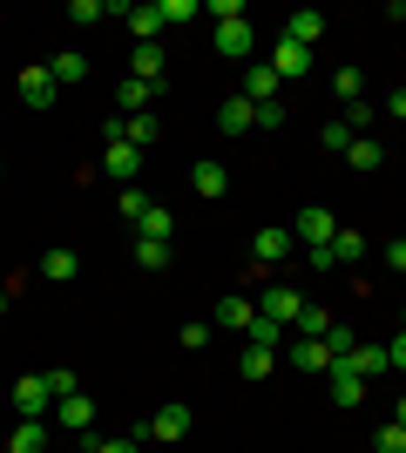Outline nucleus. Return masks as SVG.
I'll return each mask as SVG.
<instances>
[{
  "mask_svg": "<svg viewBox=\"0 0 406 453\" xmlns=\"http://www.w3.org/2000/svg\"><path fill=\"white\" fill-rule=\"evenodd\" d=\"M305 291H298V284H264V291H257V319H271V325H298V311H305Z\"/></svg>",
  "mask_w": 406,
  "mask_h": 453,
  "instance_id": "1",
  "label": "nucleus"
},
{
  "mask_svg": "<svg viewBox=\"0 0 406 453\" xmlns=\"http://www.w3.org/2000/svg\"><path fill=\"white\" fill-rule=\"evenodd\" d=\"M291 237H298L305 250H318V244H332V237H339V217H332L326 203H305V210H298V224H291Z\"/></svg>",
  "mask_w": 406,
  "mask_h": 453,
  "instance_id": "2",
  "label": "nucleus"
},
{
  "mask_svg": "<svg viewBox=\"0 0 406 453\" xmlns=\"http://www.w3.org/2000/svg\"><path fill=\"white\" fill-rule=\"evenodd\" d=\"M183 434H190V406H176V399L156 406V413L135 426V440H183Z\"/></svg>",
  "mask_w": 406,
  "mask_h": 453,
  "instance_id": "3",
  "label": "nucleus"
},
{
  "mask_svg": "<svg viewBox=\"0 0 406 453\" xmlns=\"http://www.w3.org/2000/svg\"><path fill=\"white\" fill-rule=\"evenodd\" d=\"M14 88H20V102H27V109H55V75H48V61H34V68H20V81H14Z\"/></svg>",
  "mask_w": 406,
  "mask_h": 453,
  "instance_id": "4",
  "label": "nucleus"
},
{
  "mask_svg": "<svg viewBox=\"0 0 406 453\" xmlns=\"http://www.w3.org/2000/svg\"><path fill=\"white\" fill-rule=\"evenodd\" d=\"M122 20H129V35H135V48H149L170 20H163V0H142V7H122Z\"/></svg>",
  "mask_w": 406,
  "mask_h": 453,
  "instance_id": "5",
  "label": "nucleus"
},
{
  "mask_svg": "<svg viewBox=\"0 0 406 453\" xmlns=\"http://www.w3.org/2000/svg\"><path fill=\"white\" fill-rule=\"evenodd\" d=\"M251 48H257L251 20H224V27H217V55H224V61H251Z\"/></svg>",
  "mask_w": 406,
  "mask_h": 453,
  "instance_id": "6",
  "label": "nucleus"
},
{
  "mask_svg": "<svg viewBox=\"0 0 406 453\" xmlns=\"http://www.w3.org/2000/svg\"><path fill=\"white\" fill-rule=\"evenodd\" d=\"M7 399H14V413L20 419H41V406H48V399H55V393H48V372H27V379H14V393H7Z\"/></svg>",
  "mask_w": 406,
  "mask_h": 453,
  "instance_id": "7",
  "label": "nucleus"
},
{
  "mask_svg": "<svg viewBox=\"0 0 406 453\" xmlns=\"http://www.w3.org/2000/svg\"><path fill=\"white\" fill-rule=\"evenodd\" d=\"M291 250H298V237H291V230H278V224H271V230H257V271H278V265L291 257Z\"/></svg>",
  "mask_w": 406,
  "mask_h": 453,
  "instance_id": "8",
  "label": "nucleus"
},
{
  "mask_svg": "<svg viewBox=\"0 0 406 453\" xmlns=\"http://www.w3.org/2000/svg\"><path fill=\"white\" fill-rule=\"evenodd\" d=\"M339 365H346V372H359V379H379V372H393L387 345H352V352H339Z\"/></svg>",
  "mask_w": 406,
  "mask_h": 453,
  "instance_id": "9",
  "label": "nucleus"
},
{
  "mask_svg": "<svg viewBox=\"0 0 406 453\" xmlns=\"http://www.w3.org/2000/svg\"><path fill=\"white\" fill-rule=\"evenodd\" d=\"M102 170L116 176V183H135V176H142V150H129V142H116V135H109V150H102Z\"/></svg>",
  "mask_w": 406,
  "mask_h": 453,
  "instance_id": "10",
  "label": "nucleus"
},
{
  "mask_svg": "<svg viewBox=\"0 0 406 453\" xmlns=\"http://www.w3.org/2000/svg\"><path fill=\"white\" fill-rule=\"evenodd\" d=\"M109 135H116V142H129V150H142V156H149V150H156V135H163V129H156V115H122V122H116Z\"/></svg>",
  "mask_w": 406,
  "mask_h": 453,
  "instance_id": "11",
  "label": "nucleus"
},
{
  "mask_svg": "<svg viewBox=\"0 0 406 453\" xmlns=\"http://www.w3.org/2000/svg\"><path fill=\"white\" fill-rule=\"evenodd\" d=\"M285 359L298 365V372H332V345L326 339H298V345H285Z\"/></svg>",
  "mask_w": 406,
  "mask_h": 453,
  "instance_id": "12",
  "label": "nucleus"
},
{
  "mask_svg": "<svg viewBox=\"0 0 406 453\" xmlns=\"http://www.w3.org/2000/svg\"><path fill=\"white\" fill-rule=\"evenodd\" d=\"M271 68H278V81L305 75V68H311V48H298V41H285V35H278V48H271Z\"/></svg>",
  "mask_w": 406,
  "mask_h": 453,
  "instance_id": "13",
  "label": "nucleus"
},
{
  "mask_svg": "<svg viewBox=\"0 0 406 453\" xmlns=\"http://www.w3.org/2000/svg\"><path fill=\"white\" fill-rule=\"evenodd\" d=\"M217 129H224V135H251L257 129V109L244 102V95H231V102L217 109Z\"/></svg>",
  "mask_w": 406,
  "mask_h": 453,
  "instance_id": "14",
  "label": "nucleus"
},
{
  "mask_svg": "<svg viewBox=\"0 0 406 453\" xmlns=\"http://www.w3.org/2000/svg\"><path fill=\"white\" fill-rule=\"evenodd\" d=\"M244 102H278V68H271V61H251V75H244Z\"/></svg>",
  "mask_w": 406,
  "mask_h": 453,
  "instance_id": "15",
  "label": "nucleus"
},
{
  "mask_svg": "<svg viewBox=\"0 0 406 453\" xmlns=\"http://www.w3.org/2000/svg\"><path fill=\"white\" fill-rule=\"evenodd\" d=\"M332 406H359V399H366V379H359V372H346V365H339V359H332Z\"/></svg>",
  "mask_w": 406,
  "mask_h": 453,
  "instance_id": "16",
  "label": "nucleus"
},
{
  "mask_svg": "<svg viewBox=\"0 0 406 453\" xmlns=\"http://www.w3.org/2000/svg\"><path fill=\"white\" fill-rule=\"evenodd\" d=\"M48 75H55V88H75V81H88V55H75V48H61V55L48 61Z\"/></svg>",
  "mask_w": 406,
  "mask_h": 453,
  "instance_id": "17",
  "label": "nucleus"
},
{
  "mask_svg": "<svg viewBox=\"0 0 406 453\" xmlns=\"http://www.w3.org/2000/svg\"><path fill=\"white\" fill-rule=\"evenodd\" d=\"M129 75L142 81V88H163V48H156V41H149V48H135V55H129Z\"/></svg>",
  "mask_w": 406,
  "mask_h": 453,
  "instance_id": "18",
  "label": "nucleus"
},
{
  "mask_svg": "<svg viewBox=\"0 0 406 453\" xmlns=\"http://www.w3.org/2000/svg\"><path fill=\"white\" fill-rule=\"evenodd\" d=\"M61 426H68V434H88V426H96V399L68 393V399H61Z\"/></svg>",
  "mask_w": 406,
  "mask_h": 453,
  "instance_id": "19",
  "label": "nucleus"
},
{
  "mask_svg": "<svg viewBox=\"0 0 406 453\" xmlns=\"http://www.w3.org/2000/svg\"><path fill=\"white\" fill-rule=\"evenodd\" d=\"M318 35H326V14H291L285 20V41H298V48H318Z\"/></svg>",
  "mask_w": 406,
  "mask_h": 453,
  "instance_id": "20",
  "label": "nucleus"
},
{
  "mask_svg": "<svg viewBox=\"0 0 406 453\" xmlns=\"http://www.w3.org/2000/svg\"><path fill=\"white\" fill-rule=\"evenodd\" d=\"M190 189H196V196H224V189H231L224 163H196V170H190Z\"/></svg>",
  "mask_w": 406,
  "mask_h": 453,
  "instance_id": "21",
  "label": "nucleus"
},
{
  "mask_svg": "<svg viewBox=\"0 0 406 453\" xmlns=\"http://www.w3.org/2000/svg\"><path fill=\"white\" fill-rule=\"evenodd\" d=\"M346 163H352V170H359V176H372V170H379V163H387V150H379L372 135H359V142H352V150H346Z\"/></svg>",
  "mask_w": 406,
  "mask_h": 453,
  "instance_id": "22",
  "label": "nucleus"
},
{
  "mask_svg": "<svg viewBox=\"0 0 406 453\" xmlns=\"http://www.w3.org/2000/svg\"><path fill=\"white\" fill-rule=\"evenodd\" d=\"M75 271H81L75 250H48V257H41V278H48V284H68Z\"/></svg>",
  "mask_w": 406,
  "mask_h": 453,
  "instance_id": "23",
  "label": "nucleus"
},
{
  "mask_svg": "<svg viewBox=\"0 0 406 453\" xmlns=\"http://www.w3.org/2000/svg\"><path fill=\"white\" fill-rule=\"evenodd\" d=\"M7 453H48V434H41V419H20L14 440H7Z\"/></svg>",
  "mask_w": 406,
  "mask_h": 453,
  "instance_id": "24",
  "label": "nucleus"
},
{
  "mask_svg": "<svg viewBox=\"0 0 406 453\" xmlns=\"http://www.w3.org/2000/svg\"><path fill=\"white\" fill-rule=\"evenodd\" d=\"M251 319H257V311L244 298H224V304H217V325H224V332H251Z\"/></svg>",
  "mask_w": 406,
  "mask_h": 453,
  "instance_id": "25",
  "label": "nucleus"
},
{
  "mask_svg": "<svg viewBox=\"0 0 406 453\" xmlns=\"http://www.w3.org/2000/svg\"><path fill=\"white\" fill-rule=\"evenodd\" d=\"M170 230H176V217L163 203H149V210H142V224H135V237H163V244H170Z\"/></svg>",
  "mask_w": 406,
  "mask_h": 453,
  "instance_id": "26",
  "label": "nucleus"
},
{
  "mask_svg": "<svg viewBox=\"0 0 406 453\" xmlns=\"http://www.w3.org/2000/svg\"><path fill=\"white\" fill-rule=\"evenodd\" d=\"M332 257H339V265H359V257H366V237L339 224V237H332Z\"/></svg>",
  "mask_w": 406,
  "mask_h": 453,
  "instance_id": "27",
  "label": "nucleus"
},
{
  "mask_svg": "<svg viewBox=\"0 0 406 453\" xmlns=\"http://www.w3.org/2000/svg\"><path fill=\"white\" fill-rule=\"evenodd\" d=\"M244 379H271V365H278V352H271V345H244Z\"/></svg>",
  "mask_w": 406,
  "mask_h": 453,
  "instance_id": "28",
  "label": "nucleus"
},
{
  "mask_svg": "<svg viewBox=\"0 0 406 453\" xmlns=\"http://www.w3.org/2000/svg\"><path fill=\"white\" fill-rule=\"evenodd\" d=\"M135 265H142V271H163V265H170V244H163V237H135Z\"/></svg>",
  "mask_w": 406,
  "mask_h": 453,
  "instance_id": "29",
  "label": "nucleus"
},
{
  "mask_svg": "<svg viewBox=\"0 0 406 453\" xmlns=\"http://www.w3.org/2000/svg\"><path fill=\"white\" fill-rule=\"evenodd\" d=\"M149 95H156V88H142V81L129 75V81H122V95H116V102H122V115H142V109H149Z\"/></svg>",
  "mask_w": 406,
  "mask_h": 453,
  "instance_id": "30",
  "label": "nucleus"
},
{
  "mask_svg": "<svg viewBox=\"0 0 406 453\" xmlns=\"http://www.w3.org/2000/svg\"><path fill=\"white\" fill-rule=\"evenodd\" d=\"M326 332H332V319L318 304H305V311H298V339H326Z\"/></svg>",
  "mask_w": 406,
  "mask_h": 453,
  "instance_id": "31",
  "label": "nucleus"
},
{
  "mask_svg": "<svg viewBox=\"0 0 406 453\" xmlns=\"http://www.w3.org/2000/svg\"><path fill=\"white\" fill-rule=\"evenodd\" d=\"M244 339H251V345H271V352H278V345H285V325H271V319H251V332H244Z\"/></svg>",
  "mask_w": 406,
  "mask_h": 453,
  "instance_id": "32",
  "label": "nucleus"
},
{
  "mask_svg": "<svg viewBox=\"0 0 406 453\" xmlns=\"http://www.w3.org/2000/svg\"><path fill=\"white\" fill-rule=\"evenodd\" d=\"M68 20H81V27H96V20H109V7H102V0H68Z\"/></svg>",
  "mask_w": 406,
  "mask_h": 453,
  "instance_id": "33",
  "label": "nucleus"
},
{
  "mask_svg": "<svg viewBox=\"0 0 406 453\" xmlns=\"http://www.w3.org/2000/svg\"><path fill=\"white\" fill-rule=\"evenodd\" d=\"M359 88H366L359 68H339V75H332V95H339V102H359Z\"/></svg>",
  "mask_w": 406,
  "mask_h": 453,
  "instance_id": "34",
  "label": "nucleus"
},
{
  "mask_svg": "<svg viewBox=\"0 0 406 453\" xmlns=\"http://www.w3.org/2000/svg\"><path fill=\"white\" fill-rule=\"evenodd\" d=\"M318 142H326V150H339V156H346L352 142H359V135H352L346 122H326V129H318Z\"/></svg>",
  "mask_w": 406,
  "mask_h": 453,
  "instance_id": "35",
  "label": "nucleus"
},
{
  "mask_svg": "<svg viewBox=\"0 0 406 453\" xmlns=\"http://www.w3.org/2000/svg\"><path fill=\"white\" fill-rule=\"evenodd\" d=\"M372 447H379V453H406V426H379V434H372Z\"/></svg>",
  "mask_w": 406,
  "mask_h": 453,
  "instance_id": "36",
  "label": "nucleus"
},
{
  "mask_svg": "<svg viewBox=\"0 0 406 453\" xmlns=\"http://www.w3.org/2000/svg\"><path fill=\"white\" fill-rule=\"evenodd\" d=\"M48 393L68 399V393H81V386H75V372H68V365H55V372H48Z\"/></svg>",
  "mask_w": 406,
  "mask_h": 453,
  "instance_id": "37",
  "label": "nucleus"
},
{
  "mask_svg": "<svg viewBox=\"0 0 406 453\" xmlns=\"http://www.w3.org/2000/svg\"><path fill=\"white\" fill-rule=\"evenodd\" d=\"M257 129H285V102H257Z\"/></svg>",
  "mask_w": 406,
  "mask_h": 453,
  "instance_id": "38",
  "label": "nucleus"
},
{
  "mask_svg": "<svg viewBox=\"0 0 406 453\" xmlns=\"http://www.w3.org/2000/svg\"><path fill=\"white\" fill-rule=\"evenodd\" d=\"M142 210H149V196H142V189H122V217H129V224H142Z\"/></svg>",
  "mask_w": 406,
  "mask_h": 453,
  "instance_id": "39",
  "label": "nucleus"
},
{
  "mask_svg": "<svg viewBox=\"0 0 406 453\" xmlns=\"http://www.w3.org/2000/svg\"><path fill=\"white\" fill-rule=\"evenodd\" d=\"M211 20L224 27V20H244V0H211Z\"/></svg>",
  "mask_w": 406,
  "mask_h": 453,
  "instance_id": "40",
  "label": "nucleus"
},
{
  "mask_svg": "<svg viewBox=\"0 0 406 453\" xmlns=\"http://www.w3.org/2000/svg\"><path fill=\"white\" fill-rule=\"evenodd\" d=\"M88 453H142V440H135V434H129V440H96Z\"/></svg>",
  "mask_w": 406,
  "mask_h": 453,
  "instance_id": "41",
  "label": "nucleus"
},
{
  "mask_svg": "<svg viewBox=\"0 0 406 453\" xmlns=\"http://www.w3.org/2000/svg\"><path fill=\"white\" fill-rule=\"evenodd\" d=\"M326 345H332V359H339V352H352V345H359V339H352L346 325H332V332H326Z\"/></svg>",
  "mask_w": 406,
  "mask_h": 453,
  "instance_id": "42",
  "label": "nucleus"
},
{
  "mask_svg": "<svg viewBox=\"0 0 406 453\" xmlns=\"http://www.w3.org/2000/svg\"><path fill=\"white\" fill-rule=\"evenodd\" d=\"M163 20H196V0H163Z\"/></svg>",
  "mask_w": 406,
  "mask_h": 453,
  "instance_id": "43",
  "label": "nucleus"
},
{
  "mask_svg": "<svg viewBox=\"0 0 406 453\" xmlns=\"http://www.w3.org/2000/svg\"><path fill=\"white\" fill-rule=\"evenodd\" d=\"M387 359H393V372H406V332H400V339L387 345Z\"/></svg>",
  "mask_w": 406,
  "mask_h": 453,
  "instance_id": "44",
  "label": "nucleus"
},
{
  "mask_svg": "<svg viewBox=\"0 0 406 453\" xmlns=\"http://www.w3.org/2000/svg\"><path fill=\"white\" fill-rule=\"evenodd\" d=\"M387 265H393V271H406V237H393V244H387Z\"/></svg>",
  "mask_w": 406,
  "mask_h": 453,
  "instance_id": "45",
  "label": "nucleus"
},
{
  "mask_svg": "<svg viewBox=\"0 0 406 453\" xmlns=\"http://www.w3.org/2000/svg\"><path fill=\"white\" fill-rule=\"evenodd\" d=\"M387 109H393V115L406 122V88H393V102H387Z\"/></svg>",
  "mask_w": 406,
  "mask_h": 453,
  "instance_id": "46",
  "label": "nucleus"
},
{
  "mask_svg": "<svg viewBox=\"0 0 406 453\" xmlns=\"http://www.w3.org/2000/svg\"><path fill=\"white\" fill-rule=\"evenodd\" d=\"M393 426H406V399H393Z\"/></svg>",
  "mask_w": 406,
  "mask_h": 453,
  "instance_id": "47",
  "label": "nucleus"
},
{
  "mask_svg": "<svg viewBox=\"0 0 406 453\" xmlns=\"http://www.w3.org/2000/svg\"><path fill=\"white\" fill-rule=\"evenodd\" d=\"M7 298H14V291H7V284H0V311H7Z\"/></svg>",
  "mask_w": 406,
  "mask_h": 453,
  "instance_id": "48",
  "label": "nucleus"
},
{
  "mask_svg": "<svg viewBox=\"0 0 406 453\" xmlns=\"http://www.w3.org/2000/svg\"><path fill=\"white\" fill-rule=\"evenodd\" d=\"M0 453H7V447H0Z\"/></svg>",
  "mask_w": 406,
  "mask_h": 453,
  "instance_id": "49",
  "label": "nucleus"
}]
</instances>
